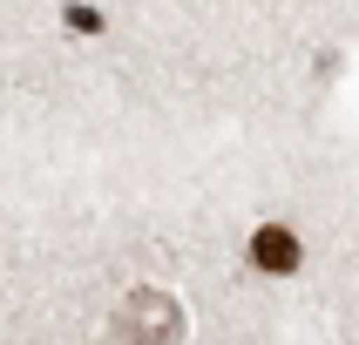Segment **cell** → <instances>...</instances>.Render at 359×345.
Listing matches in <instances>:
<instances>
[{
  "instance_id": "cell-3",
  "label": "cell",
  "mask_w": 359,
  "mask_h": 345,
  "mask_svg": "<svg viewBox=\"0 0 359 345\" xmlns=\"http://www.w3.org/2000/svg\"><path fill=\"white\" fill-rule=\"evenodd\" d=\"M68 27H75V34H95V27H102V14H95V7H81V0H75V7H68Z\"/></svg>"
},
{
  "instance_id": "cell-2",
  "label": "cell",
  "mask_w": 359,
  "mask_h": 345,
  "mask_svg": "<svg viewBox=\"0 0 359 345\" xmlns=\"http://www.w3.org/2000/svg\"><path fill=\"white\" fill-rule=\"evenodd\" d=\"M251 264L271 271V278H278V271H299V237H292L285 223H264L258 237H251Z\"/></svg>"
},
{
  "instance_id": "cell-1",
  "label": "cell",
  "mask_w": 359,
  "mask_h": 345,
  "mask_svg": "<svg viewBox=\"0 0 359 345\" xmlns=\"http://www.w3.org/2000/svg\"><path fill=\"white\" fill-rule=\"evenodd\" d=\"M116 332H122V339H177L183 311H177V298H163V291H136V298L122 304Z\"/></svg>"
}]
</instances>
